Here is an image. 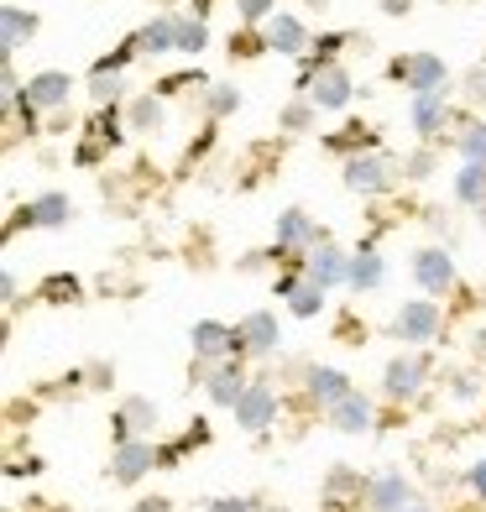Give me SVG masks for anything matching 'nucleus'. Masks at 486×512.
I'll list each match as a JSON object with an SVG mask.
<instances>
[{"instance_id":"nucleus-1","label":"nucleus","mask_w":486,"mask_h":512,"mask_svg":"<svg viewBox=\"0 0 486 512\" xmlns=\"http://www.w3.org/2000/svg\"><path fill=\"white\" fill-rule=\"evenodd\" d=\"M340 183L356 199H387V194H398V183H403V157H392V152H356V157L340 162Z\"/></svg>"},{"instance_id":"nucleus-2","label":"nucleus","mask_w":486,"mask_h":512,"mask_svg":"<svg viewBox=\"0 0 486 512\" xmlns=\"http://www.w3.org/2000/svg\"><path fill=\"white\" fill-rule=\"evenodd\" d=\"M434 382V356L429 345H403L398 356H387L382 366V398L392 403H419Z\"/></svg>"},{"instance_id":"nucleus-3","label":"nucleus","mask_w":486,"mask_h":512,"mask_svg":"<svg viewBox=\"0 0 486 512\" xmlns=\"http://www.w3.org/2000/svg\"><path fill=\"white\" fill-rule=\"evenodd\" d=\"M387 340L398 345H439L445 340V304L439 298H408L387 319Z\"/></svg>"},{"instance_id":"nucleus-4","label":"nucleus","mask_w":486,"mask_h":512,"mask_svg":"<svg viewBox=\"0 0 486 512\" xmlns=\"http://www.w3.org/2000/svg\"><path fill=\"white\" fill-rule=\"evenodd\" d=\"M466 115L455 105V89H429V95H408V131L419 142H439L450 126H460Z\"/></svg>"},{"instance_id":"nucleus-5","label":"nucleus","mask_w":486,"mask_h":512,"mask_svg":"<svg viewBox=\"0 0 486 512\" xmlns=\"http://www.w3.org/2000/svg\"><path fill=\"white\" fill-rule=\"evenodd\" d=\"M387 79L403 84L408 95H429V89H450V63L439 53H398L387 63Z\"/></svg>"},{"instance_id":"nucleus-6","label":"nucleus","mask_w":486,"mask_h":512,"mask_svg":"<svg viewBox=\"0 0 486 512\" xmlns=\"http://www.w3.org/2000/svg\"><path fill=\"white\" fill-rule=\"evenodd\" d=\"M79 215V204L68 199L63 189H48V194H37V199H27L16 209V215L6 220V241L16 236V230H63L68 220Z\"/></svg>"},{"instance_id":"nucleus-7","label":"nucleus","mask_w":486,"mask_h":512,"mask_svg":"<svg viewBox=\"0 0 486 512\" xmlns=\"http://www.w3.org/2000/svg\"><path fill=\"white\" fill-rule=\"evenodd\" d=\"M283 351V324L272 309H251L236 319V356L241 361H272Z\"/></svg>"},{"instance_id":"nucleus-8","label":"nucleus","mask_w":486,"mask_h":512,"mask_svg":"<svg viewBox=\"0 0 486 512\" xmlns=\"http://www.w3.org/2000/svg\"><path fill=\"white\" fill-rule=\"evenodd\" d=\"M152 471H162L157 439H131V445H110V465H105V481H110V486H142Z\"/></svg>"},{"instance_id":"nucleus-9","label":"nucleus","mask_w":486,"mask_h":512,"mask_svg":"<svg viewBox=\"0 0 486 512\" xmlns=\"http://www.w3.org/2000/svg\"><path fill=\"white\" fill-rule=\"evenodd\" d=\"M408 267H413V283L424 288V298H450L460 288V267H455L450 246H419Z\"/></svg>"},{"instance_id":"nucleus-10","label":"nucleus","mask_w":486,"mask_h":512,"mask_svg":"<svg viewBox=\"0 0 486 512\" xmlns=\"http://www.w3.org/2000/svg\"><path fill=\"white\" fill-rule=\"evenodd\" d=\"M157 424H162L157 403L142 398V392H126V398L115 403V413H110V445H131V439H157Z\"/></svg>"},{"instance_id":"nucleus-11","label":"nucleus","mask_w":486,"mask_h":512,"mask_svg":"<svg viewBox=\"0 0 486 512\" xmlns=\"http://www.w3.org/2000/svg\"><path fill=\"white\" fill-rule=\"evenodd\" d=\"M366 481L372 476H361L356 465H330L319 481V512H361L366 507Z\"/></svg>"},{"instance_id":"nucleus-12","label":"nucleus","mask_w":486,"mask_h":512,"mask_svg":"<svg viewBox=\"0 0 486 512\" xmlns=\"http://www.w3.org/2000/svg\"><path fill=\"white\" fill-rule=\"evenodd\" d=\"M277 413H283V392H277L267 377H251L246 398L236 403V429H246V434H267V429L277 424Z\"/></svg>"},{"instance_id":"nucleus-13","label":"nucleus","mask_w":486,"mask_h":512,"mask_svg":"<svg viewBox=\"0 0 486 512\" xmlns=\"http://www.w3.org/2000/svg\"><path fill=\"white\" fill-rule=\"evenodd\" d=\"M330 241V230H324L309 209H283L277 215V225H272V246L277 251H293V256H309L314 246H324Z\"/></svg>"},{"instance_id":"nucleus-14","label":"nucleus","mask_w":486,"mask_h":512,"mask_svg":"<svg viewBox=\"0 0 486 512\" xmlns=\"http://www.w3.org/2000/svg\"><path fill=\"white\" fill-rule=\"evenodd\" d=\"M298 95H309L319 110H345L356 100V79H351L345 63H324V68H314V79L298 89Z\"/></svg>"},{"instance_id":"nucleus-15","label":"nucleus","mask_w":486,"mask_h":512,"mask_svg":"<svg viewBox=\"0 0 486 512\" xmlns=\"http://www.w3.org/2000/svg\"><path fill=\"white\" fill-rule=\"evenodd\" d=\"M408 502H419V486L398 465H387V471H377L366 481V512H403Z\"/></svg>"},{"instance_id":"nucleus-16","label":"nucleus","mask_w":486,"mask_h":512,"mask_svg":"<svg viewBox=\"0 0 486 512\" xmlns=\"http://www.w3.org/2000/svg\"><path fill=\"white\" fill-rule=\"evenodd\" d=\"M246 387H251V371L241 356H230L210 371V382H204V403L210 408H225V413H236V403L246 398Z\"/></svg>"},{"instance_id":"nucleus-17","label":"nucleus","mask_w":486,"mask_h":512,"mask_svg":"<svg viewBox=\"0 0 486 512\" xmlns=\"http://www.w3.org/2000/svg\"><path fill=\"white\" fill-rule=\"evenodd\" d=\"M324 424H330L335 434H351V439H356V434H372V429H377V403L356 387V392H345L340 403L324 408Z\"/></svg>"},{"instance_id":"nucleus-18","label":"nucleus","mask_w":486,"mask_h":512,"mask_svg":"<svg viewBox=\"0 0 486 512\" xmlns=\"http://www.w3.org/2000/svg\"><path fill=\"white\" fill-rule=\"evenodd\" d=\"M189 351L194 361H230L236 356V324H225V319H194V330H189Z\"/></svg>"},{"instance_id":"nucleus-19","label":"nucleus","mask_w":486,"mask_h":512,"mask_svg":"<svg viewBox=\"0 0 486 512\" xmlns=\"http://www.w3.org/2000/svg\"><path fill=\"white\" fill-rule=\"evenodd\" d=\"M74 89H79V84L68 79L63 68H37V74H32L27 84H21V95H27L37 110H53V115H58V110H68V100H74Z\"/></svg>"},{"instance_id":"nucleus-20","label":"nucleus","mask_w":486,"mask_h":512,"mask_svg":"<svg viewBox=\"0 0 486 512\" xmlns=\"http://www.w3.org/2000/svg\"><path fill=\"white\" fill-rule=\"evenodd\" d=\"M304 277H314L319 288H345V277H351V251H340L335 246V236L324 241V246H314L309 256H304Z\"/></svg>"},{"instance_id":"nucleus-21","label":"nucleus","mask_w":486,"mask_h":512,"mask_svg":"<svg viewBox=\"0 0 486 512\" xmlns=\"http://www.w3.org/2000/svg\"><path fill=\"white\" fill-rule=\"evenodd\" d=\"M345 288H351L356 298L387 288V256H382L372 241H361V246L351 251V277H345Z\"/></svg>"},{"instance_id":"nucleus-22","label":"nucleus","mask_w":486,"mask_h":512,"mask_svg":"<svg viewBox=\"0 0 486 512\" xmlns=\"http://www.w3.org/2000/svg\"><path fill=\"white\" fill-rule=\"evenodd\" d=\"M262 32H267V48H272V53H283V58H304V53L314 48L309 27H304V21H298L293 11H277Z\"/></svg>"},{"instance_id":"nucleus-23","label":"nucleus","mask_w":486,"mask_h":512,"mask_svg":"<svg viewBox=\"0 0 486 512\" xmlns=\"http://www.w3.org/2000/svg\"><path fill=\"white\" fill-rule=\"evenodd\" d=\"M131 37H136V48H142V58H168V53H178V11H157V16L142 21Z\"/></svg>"},{"instance_id":"nucleus-24","label":"nucleus","mask_w":486,"mask_h":512,"mask_svg":"<svg viewBox=\"0 0 486 512\" xmlns=\"http://www.w3.org/2000/svg\"><path fill=\"white\" fill-rule=\"evenodd\" d=\"M304 392H309V403L324 413L330 403H340L345 392H356V382L345 377L340 366H309V371H304Z\"/></svg>"},{"instance_id":"nucleus-25","label":"nucleus","mask_w":486,"mask_h":512,"mask_svg":"<svg viewBox=\"0 0 486 512\" xmlns=\"http://www.w3.org/2000/svg\"><path fill=\"white\" fill-rule=\"evenodd\" d=\"M42 21L32 11H21V6H0V53L16 58V48H27V42L37 37Z\"/></svg>"},{"instance_id":"nucleus-26","label":"nucleus","mask_w":486,"mask_h":512,"mask_svg":"<svg viewBox=\"0 0 486 512\" xmlns=\"http://www.w3.org/2000/svg\"><path fill=\"white\" fill-rule=\"evenodd\" d=\"M319 147L335 152V157L345 162V157H356V152H382V136H377L372 126H345V131H330Z\"/></svg>"},{"instance_id":"nucleus-27","label":"nucleus","mask_w":486,"mask_h":512,"mask_svg":"<svg viewBox=\"0 0 486 512\" xmlns=\"http://www.w3.org/2000/svg\"><path fill=\"white\" fill-rule=\"evenodd\" d=\"M455 204L471 209V215L486 204V162H460L455 168Z\"/></svg>"},{"instance_id":"nucleus-28","label":"nucleus","mask_w":486,"mask_h":512,"mask_svg":"<svg viewBox=\"0 0 486 512\" xmlns=\"http://www.w3.org/2000/svg\"><path fill=\"white\" fill-rule=\"evenodd\" d=\"M162 121H168V105H162V95H136V100H126V126H131V131L157 136Z\"/></svg>"},{"instance_id":"nucleus-29","label":"nucleus","mask_w":486,"mask_h":512,"mask_svg":"<svg viewBox=\"0 0 486 512\" xmlns=\"http://www.w3.org/2000/svg\"><path fill=\"white\" fill-rule=\"evenodd\" d=\"M37 298H42V304H79V298H84V277L79 272H48L37 283Z\"/></svg>"},{"instance_id":"nucleus-30","label":"nucleus","mask_w":486,"mask_h":512,"mask_svg":"<svg viewBox=\"0 0 486 512\" xmlns=\"http://www.w3.org/2000/svg\"><path fill=\"white\" fill-rule=\"evenodd\" d=\"M450 147L460 152V162H486V121H476V115H466V121L455 126Z\"/></svg>"},{"instance_id":"nucleus-31","label":"nucleus","mask_w":486,"mask_h":512,"mask_svg":"<svg viewBox=\"0 0 486 512\" xmlns=\"http://www.w3.org/2000/svg\"><path fill=\"white\" fill-rule=\"evenodd\" d=\"M314 121H319V105H314L309 95H293L283 110H277V131H288V136L314 131Z\"/></svg>"},{"instance_id":"nucleus-32","label":"nucleus","mask_w":486,"mask_h":512,"mask_svg":"<svg viewBox=\"0 0 486 512\" xmlns=\"http://www.w3.org/2000/svg\"><path fill=\"white\" fill-rule=\"evenodd\" d=\"M324 304H330V288H319L314 277H304V283L288 293V314H293V319H319Z\"/></svg>"},{"instance_id":"nucleus-33","label":"nucleus","mask_w":486,"mask_h":512,"mask_svg":"<svg viewBox=\"0 0 486 512\" xmlns=\"http://www.w3.org/2000/svg\"><path fill=\"white\" fill-rule=\"evenodd\" d=\"M126 121H121V105H105V110H95V121H89V136H95V142H105L110 152L115 147H126Z\"/></svg>"},{"instance_id":"nucleus-34","label":"nucleus","mask_w":486,"mask_h":512,"mask_svg":"<svg viewBox=\"0 0 486 512\" xmlns=\"http://www.w3.org/2000/svg\"><path fill=\"white\" fill-rule=\"evenodd\" d=\"M204 48H210V21H199L194 11L178 16V53L183 58H199Z\"/></svg>"},{"instance_id":"nucleus-35","label":"nucleus","mask_w":486,"mask_h":512,"mask_svg":"<svg viewBox=\"0 0 486 512\" xmlns=\"http://www.w3.org/2000/svg\"><path fill=\"white\" fill-rule=\"evenodd\" d=\"M204 110H210V121L236 115V110H241V89H236V84H210V89H204Z\"/></svg>"},{"instance_id":"nucleus-36","label":"nucleus","mask_w":486,"mask_h":512,"mask_svg":"<svg viewBox=\"0 0 486 512\" xmlns=\"http://www.w3.org/2000/svg\"><path fill=\"white\" fill-rule=\"evenodd\" d=\"M434 168H439V147H434V142L413 147V152L403 157V178H408V183H424V178H434Z\"/></svg>"},{"instance_id":"nucleus-37","label":"nucleus","mask_w":486,"mask_h":512,"mask_svg":"<svg viewBox=\"0 0 486 512\" xmlns=\"http://www.w3.org/2000/svg\"><path fill=\"white\" fill-rule=\"evenodd\" d=\"M84 95H89V105H95V110H105V105H121V74H89Z\"/></svg>"},{"instance_id":"nucleus-38","label":"nucleus","mask_w":486,"mask_h":512,"mask_svg":"<svg viewBox=\"0 0 486 512\" xmlns=\"http://www.w3.org/2000/svg\"><path fill=\"white\" fill-rule=\"evenodd\" d=\"M351 42H361V37H351V32H319V42L309 48V58L324 68V63H340V53L351 48Z\"/></svg>"},{"instance_id":"nucleus-39","label":"nucleus","mask_w":486,"mask_h":512,"mask_svg":"<svg viewBox=\"0 0 486 512\" xmlns=\"http://www.w3.org/2000/svg\"><path fill=\"white\" fill-rule=\"evenodd\" d=\"M262 53H272L262 27H241V32H230V58H262Z\"/></svg>"},{"instance_id":"nucleus-40","label":"nucleus","mask_w":486,"mask_h":512,"mask_svg":"<svg viewBox=\"0 0 486 512\" xmlns=\"http://www.w3.org/2000/svg\"><path fill=\"white\" fill-rule=\"evenodd\" d=\"M136 58H142V48H136V37H126L121 48H115V53H105L95 68H89V74H126V68H131Z\"/></svg>"},{"instance_id":"nucleus-41","label":"nucleus","mask_w":486,"mask_h":512,"mask_svg":"<svg viewBox=\"0 0 486 512\" xmlns=\"http://www.w3.org/2000/svg\"><path fill=\"white\" fill-rule=\"evenodd\" d=\"M236 16H241V27H267L277 16V0H236Z\"/></svg>"},{"instance_id":"nucleus-42","label":"nucleus","mask_w":486,"mask_h":512,"mask_svg":"<svg viewBox=\"0 0 486 512\" xmlns=\"http://www.w3.org/2000/svg\"><path fill=\"white\" fill-rule=\"evenodd\" d=\"M84 387H95V392L115 387V366H110V361H89V366H84Z\"/></svg>"},{"instance_id":"nucleus-43","label":"nucleus","mask_w":486,"mask_h":512,"mask_svg":"<svg viewBox=\"0 0 486 512\" xmlns=\"http://www.w3.org/2000/svg\"><path fill=\"white\" fill-rule=\"evenodd\" d=\"M204 512H262V507H257V497H210Z\"/></svg>"},{"instance_id":"nucleus-44","label":"nucleus","mask_w":486,"mask_h":512,"mask_svg":"<svg viewBox=\"0 0 486 512\" xmlns=\"http://www.w3.org/2000/svg\"><path fill=\"white\" fill-rule=\"evenodd\" d=\"M466 492H471V497H476V502L486 507V455L466 465Z\"/></svg>"},{"instance_id":"nucleus-45","label":"nucleus","mask_w":486,"mask_h":512,"mask_svg":"<svg viewBox=\"0 0 486 512\" xmlns=\"http://www.w3.org/2000/svg\"><path fill=\"white\" fill-rule=\"evenodd\" d=\"M105 152H110L105 142H95V136H84V142L74 147V168H95V162H100Z\"/></svg>"},{"instance_id":"nucleus-46","label":"nucleus","mask_w":486,"mask_h":512,"mask_svg":"<svg viewBox=\"0 0 486 512\" xmlns=\"http://www.w3.org/2000/svg\"><path fill=\"white\" fill-rule=\"evenodd\" d=\"M262 267H277L272 251H246V256H236V272H262Z\"/></svg>"},{"instance_id":"nucleus-47","label":"nucleus","mask_w":486,"mask_h":512,"mask_svg":"<svg viewBox=\"0 0 486 512\" xmlns=\"http://www.w3.org/2000/svg\"><path fill=\"white\" fill-rule=\"evenodd\" d=\"M466 100H471V105H486V63L466 74Z\"/></svg>"},{"instance_id":"nucleus-48","label":"nucleus","mask_w":486,"mask_h":512,"mask_svg":"<svg viewBox=\"0 0 486 512\" xmlns=\"http://www.w3.org/2000/svg\"><path fill=\"white\" fill-rule=\"evenodd\" d=\"M178 445H183V450H204V445H210V424H204V418H194V429L183 434Z\"/></svg>"},{"instance_id":"nucleus-49","label":"nucleus","mask_w":486,"mask_h":512,"mask_svg":"<svg viewBox=\"0 0 486 512\" xmlns=\"http://www.w3.org/2000/svg\"><path fill=\"white\" fill-rule=\"evenodd\" d=\"M131 512H178V507H173V497H157V492H152V497H136Z\"/></svg>"},{"instance_id":"nucleus-50","label":"nucleus","mask_w":486,"mask_h":512,"mask_svg":"<svg viewBox=\"0 0 486 512\" xmlns=\"http://www.w3.org/2000/svg\"><path fill=\"white\" fill-rule=\"evenodd\" d=\"M16 293H21V283H16V272L6 267V272H0V304L11 309V304H16Z\"/></svg>"},{"instance_id":"nucleus-51","label":"nucleus","mask_w":486,"mask_h":512,"mask_svg":"<svg viewBox=\"0 0 486 512\" xmlns=\"http://www.w3.org/2000/svg\"><path fill=\"white\" fill-rule=\"evenodd\" d=\"M37 471H42V460H37V455H27V460L6 465V476H37Z\"/></svg>"},{"instance_id":"nucleus-52","label":"nucleus","mask_w":486,"mask_h":512,"mask_svg":"<svg viewBox=\"0 0 486 512\" xmlns=\"http://www.w3.org/2000/svg\"><path fill=\"white\" fill-rule=\"evenodd\" d=\"M476 382H481V377H455V387H450V392H455V398H476V392H481Z\"/></svg>"},{"instance_id":"nucleus-53","label":"nucleus","mask_w":486,"mask_h":512,"mask_svg":"<svg viewBox=\"0 0 486 512\" xmlns=\"http://www.w3.org/2000/svg\"><path fill=\"white\" fill-rule=\"evenodd\" d=\"M377 6H382V16H408L413 0H377Z\"/></svg>"},{"instance_id":"nucleus-54","label":"nucleus","mask_w":486,"mask_h":512,"mask_svg":"<svg viewBox=\"0 0 486 512\" xmlns=\"http://www.w3.org/2000/svg\"><path fill=\"white\" fill-rule=\"evenodd\" d=\"M189 6H194V16H199V21H210V11H215V0H189Z\"/></svg>"},{"instance_id":"nucleus-55","label":"nucleus","mask_w":486,"mask_h":512,"mask_svg":"<svg viewBox=\"0 0 486 512\" xmlns=\"http://www.w3.org/2000/svg\"><path fill=\"white\" fill-rule=\"evenodd\" d=\"M403 512H439V507H429V502H424V497H419V502H408V507H403Z\"/></svg>"},{"instance_id":"nucleus-56","label":"nucleus","mask_w":486,"mask_h":512,"mask_svg":"<svg viewBox=\"0 0 486 512\" xmlns=\"http://www.w3.org/2000/svg\"><path fill=\"white\" fill-rule=\"evenodd\" d=\"M304 6H314V11H330V6H335V0H304Z\"/></svg>"},{"instance_id":"nucleus-57","label":"nucleus","mask_w":486,"mask_h":512,"mask_svg":"<svg viewBox=\"0 0 486 512\" xmlns=\"http://www.w3.org/2000/svg\"><path fill=\"white\" fill-rule=\"evenodd\" d=\"M476 225H481V230H486V204H481V209H476Z\"/></svg>"},{"instance_id":"nucleus-58","label":"nucleus","mask_w":486,"mask_h":512,"mask_svg":"<svg viewBox=\"0 0 486 512\" xmlns=\"http://www.w3.org/2000/svg\"><path fill=\"white\" fill-rule=\"evenodd\" d=\"M157 6H178V0H157Z\"/></svg>"},{"instance_id":"nucleus-59","label":"nucleus","mask_w":486,"mask_h":512,"mask_svg":"<svg viewBox=\"0 0 486 512\" xmlns=\"http://www.w3.org/2000/svg\"><path fill=\"white\" fill-rule=\"evenodd\" d=\"M471 512H486V507H471Z\"/></svg>"}]
</instances>
